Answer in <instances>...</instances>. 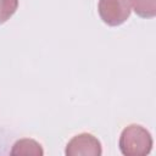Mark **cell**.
Listing matches in <instances>:
<instances>
[{
	"instance_id": "6da1fadb",
	"label": "cell",
	"mask_w": 156,
	"mask_h": 156,
	"mask_svg": "<svg viewBox=\"0 0 156 156\" xmlns=\"http://www.w3.org/2000/svg\"><path fill=\"white\" fill-rule=\"evenodd\" d=\"M118 146L124 156H145L152 149V136L145 127L129 124L122 130Z\"/></svg>"
},
{
	"instance_id": "7a4b0ae2",
	"label": "cell",
	"mask_w": 156,
	"mask_h": 156,
	"mask_svg": "<svg viewBox=\"0 0 156 156\" xmlns=\"http://www.w3.org/2000/svg\"><path fill=\"white\" fill-rule=\"evenodd\" d=\"M98 11L104 23L117 27L129 18L130 2L129 0H99Z\"/></svg>"
},
{
	"instance_id": "3957f363",
	"label": "cell",
	"mask_w": 156,
	"mask_h": 156,
	"mask_svg": "<svg viewBox=\"0 0 156 156\" xmlns=\"http://www.w3.org/2000/svg\"><path fill=\"white\" fill-rule=\"evenodd\" d=\"M65 154L67 156H100L101 143L90 133H80L67 143Z\"/></svg>"
},
{
	"instance_id": "277c9868",
	"label": "cell",
	"mask_w": 156,
	"mask_h": 156,
	"mask_svg": "<svg viewBox=\"0 0 156 156\" xmlns=\"http://www.w3.org/2000/svg\"><path fill=\"white\" fill-rule=\"evenodd\" d=\"M12 156H28V155H33V156H41L44 154L41 145L33 140V139H20L17 140L13 146L12 150L10 152Z\"/></svg>"
},
{
	"instance_id": "5b68a950",
	"label": "cell",
	"mask_w": 156,
	"mask_h": 156,
	"mask_svg": "<svg viewBox=\"0 0 156 156\" xmlns=\"http://www.w3.org/2000/svg\"><path fill=\"white\" fill-rule=\"evenodd\" d=\"M134 12L143 18L156 16V0H129Z\"/></svg>"
},
{
	"instance_id": "8992f818",
	"label": "cell",
	"mask_w": 156,
	"mask_h": 156,
	"mask_svg": "<svg viewBox=\"0 0 156 156\" xmlns=\"http://www.w3.org/2000/svg\"><path fill=\"white\" fill-rule=\"evenodd\" d=\"M18 0H0V24L5 23L17 11Z\"/></svg>"
}]
</instances>
